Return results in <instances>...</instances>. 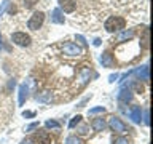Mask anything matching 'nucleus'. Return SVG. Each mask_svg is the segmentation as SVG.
Returning a JSON list of instances; mask_svg holds the SVG:
<instances>
[{
	"mask_svg": "<svg viewBox=\"0 0 153 144\" xmlns=\"http://www.w3.org/2000/svg\"><path fill=\"white\" fill-rule=\"evenodd\" d=\"M126 24V19L121 18V16H110L107 21H105L104 27L107 32H117V31H121Z\"/></svg>",
	"mask_w": 153,
	"mask_h": 144,
	"instance_id": "nucleus-1",
	"label": "nucleus"
},
{
	"mask_svg": "<svg viewBox=\"0 0 153 144\" xmlns=\"http://www.w3.org/2000/svg\"><path fill=\"white\" fill-rule=\"evenodd\" d=\"M11 42L14 43V45H18V46L26 48V46H30L32 38H30V35H29V34L18 31V32H13V34H11Z\"/></svg>",
	"mask_w": 153,
	"mask_h": 144,
	"instance_id": "nucleus-2",
	"label": "nucleus"
},
{
	"mask_svg": "<svg viewBox=\"0 0 153 144\" xmlns=\"http://www.w3.org/2000/svg\"><path fill=\"white\" fill-rule=\"evenodd\" d=\"M43 22H45V13L43 11H35L30 16V19L27 21V27L30 29V31H38V29L43 26Z\"/></svg>",
	"mask_w": 153,
	"mask_h": 144,
	"instance_id": "nucleus-3",
	"label": "nucleus"
},
{
	"mask_svg": "<svg viewBox=\"0 0 153 144\" xmlns=\"http://www.w3.org/2000/svg\"><path fill=\"white\" fill-rule=\"evenodd\" d=\"M62 53H64L65 56H80L81 53H83V48L80 45H76L74 42H67L62 45Z\"/></svg>",
	"mask_w": 153,
	"mask_h": 144,
	"instance_id": "nucleus-4",
	"label": "nucleus"
},
{
	"mask_svg": "<svg viewBox=\"0 0 153 144\" xmlns=\"http://www.w3.org/2000/svg\"><path fill=\"white\" fill-rule=\"evenodd\" d=\"M108 127H110V130L112 131H115V133H126L128 131V125L123 122L120 117H110V122H108Z\"/></svg>",
	"mask_w": 153,
	"mask_h": 144,
	"instance_id": "nucleus-5",
	"label": "nucleus"
},
{
	"mask_svg": "<svg viewBox=\"0 0 153 144\" xmlns=\"http://www.w3.org/2000/svg\"><path fill=\"white\" fill-rule=\"evenodd\" d=\"M128 115L134 123H140L142 122V107L140 106H131V109L128 110Z\"/></svg>",
	"mask_w": 153,
	"mask_h": 144,
	"instance_id": "nucleus-6",
	"label": "nucleus"
},
{
	"mask_svg": "<svg viewBox=\"0 0 153 144\" xmlns=\"http://www.w3.org/2000/svg\"><path fill=\"white\" fill-rule=\"evenodd\" d=\"M118 101H120V104H128L129 101L132 99V90L131 88H123L121 91L118 93Z\"/></svg>",
	"mask_w": 153,
	"mask_h": 144,
	"instance_id": "nucleus-7",
	"label": "nucleus"
},
{
	"mask_svg": "<svg viewBox=\"0 0 153 144\" xmlns=\"http://www.w3.org/2000/svg\"><path fill=\"white\" fill-rule=\"evenodd\" d=\"M61 8H64L65 13H74L76 8V0H57Z\"/></svg>",
	"mask_w": 153,
	"mask_h": 144,
	"instance_id": "nucleus-8",
	"label": "nucleus"
},
{
	"mask_svg": "<svg viewBox=\"0 0 153 144\" xmlns=\"http://www.w3.org/2000/svg\"><path fill=\"white\" fill-rule=\"evenodd\" d=\"M89 80H91V67H81V69H80V75H78L80 85H86Z\"/></svg>",
	"mask_w": 153,
	"mask_h": 144,
	"instance_id": "nucleus-9",
	"label": "nucleus"
},
{
	"mask_svg": "<svg viewBox=\"0 0 153 144\" xmlns=\"http://www.w3.org/2000/svg\"><path fill=\"white\" fill-rule=\"evenodd\" d=\"M134 35H136V32H134L132 29H126V31L120 32L118 35L115 37V40H117V42H128V40H131Z\"/></svg>",
	"mask_w": 153,
	"mask_h": 144,
	"instance_id": "nucleus-10",
	"label": "nucleus"
},
{
	"mask_svg": "<svg viewBox=\"0 0 153 144\" xmlns=\"http://www.w3.org/2000/svg\"><path fill=\"white\" fill-rule=\"evenodd\" d=\"M64 21H65V18H64L62 10L61 8H54V10H53V13H51V22H54V24H64Z\"/></svg>",
	"mask_w": 153,
	"mask_h": 144,
	"instance_id": "nucleus-11",
	"label": "nucleus"
},
{
	"mask_svg": "<svg viewBox=\"0 0 153 144\" xmlns=\"http://www.w3.org/2000/svg\"><path fill=\"white\" fill-rule=\"evenodd\" d=\"M100 64L104 67H112L115 64V59H113V55H110L108 51H105L100 55Z\"/></svg>",
	"mask_w": 153,
	"mask_h": 144,
	"instance_id": "nucleus-12",
	"label": "nucleus"
},
{
	"mask_svg": "<svg viewBox=\"0 0 153 144\" xmlns=\"http://www.w3.org/2000/svg\"><path fill=\"white\" fill-rule=\"evenodd\" d=\"M27 96H29V85L27 83L19 85V106H22L26 103Z\"/></svg>",
	"mask_w": 153,
	"mask_h": 144,
	"instance_id": "nucleus-13",
	"label": "nucleus"
},
{
	"mask_svg": "<svg viewBox=\"0 0 153 144\" xmlns=\"http://www.w3.org/2000/svg\"><path fill=\"white\" fill-rule=\"evenodd\" d=\"M91 127H93L94 131H104V128H105V120H104L102 117L94 118L93 122H91Z\"/></svg>",
	"mask_w": 153,
	"mask_h": 144,
	"instance_id": "nucleus-14",
	"label": "nucleus"
},
{
	"mask_svg": "<svg viewBox=\"0 0 153 144\" xmlns=\"http://www.w3.org/2000/svg\"><path fill=\"white\" fill-rule=\"evenodd\" d=\"M136 75L139 80H143V82H148V66H142L136 70Z\"/></svg>",
	"mask_w": 153,
	"mask_h": 144,
	"instance_id": "nucleus-15",
	"label": "nucleus"
},
{
	"mask_svg": "<svg viewBox=\"0 0 153 144\" xmlns=\"http://www.w3.org/2000/svg\"><path fill=\"white\" fill-rule=\"evenodd\" d=\"M35 99L38 101V103H51L53 94L50 93V91H45L43 94H37V96H35Z\"/></svg>",
	"mask_w": 153,
	"mask_h": 144,
	"instance_id": "nucleus-16",
	"label": "nucleus"
},
{
	"mask_svg": "<svg viewBox=\"0 0 153 144\" xmlns=\"http://www.w3.org/2000/svg\"><path fill=\"white\" fill-rule=\"evenodd\" d=\"M64 144H83V139H81L80 136H69L65 139Z\"/></svg>",
	"mask_w": 153,
	"mask_h": 144,
	"instance_id": "nucleus-17",
	"label": "nucleus"
},
{
	"mask_svg": "<svg viewBox=\"0 0 153 144\" xmlns=\"http://www.w3.org/2000/svg\"><path fill=\"white\" fill-rule=\"evenodd\" d=\"M45 127L48 128V130H59L61 128V125H59V122H56V120H48V122L45 123Z\"/></svg>",
	"mask_w": 153,
	"mask_h": 144,
	"instance_id": "nucleus-18",
	"label": "nucleus"
},
{
	"mask_svg": "<svg viewBox=\"0 0 153 144\" xmlns=\"http://www.w3.org/2000/svg\"><path fill=\"white\" fill-rule=\"evenodd\" d=\"M80 122H81V115H75V117L70 120V123H69V128H75L76 125L80 123Z\"/></svg>",
	"mask_w": 153,
	"mask_h": 144,
	"instance_id": "nucleus-19",
	"label": "nucleus"
},
{
	"mask_svg": "<svg viewBox=\"0 0 153 144\" xmlns=\"http://www.w3.org/2000/svg\"><path fill=\"white\" fill-rule=\"evenodd\" d=\"M10 3H11L10 0H3V2H2V5H0V18H2L3 13L7 11V8L10 7Z\"/></svg>",
	"mask_w": 153,
	"mask_h": 144,
	"instance_id": "nucleus-20",
	"label": "nucleus"
},
{
	"mask_svg": "<svg viewBox=\"0 0 153 144\" xmlns=\"http://www.w3.org/2000/svg\"><path fill=\"white\" fill-rule=\"evenodd\" d=\"M102 112H105V109L102 107V106H99V107H93V109H89V110H88V114H89V115H94V114H102Z\"/></svg>",
	"mask_w": 153,
	"mask_h": 144,
	"instance_id": "nucleus-21",
	"label": "nucleus"
},
{
	"mask_svg": "<svg viewBox=\"0 0 153 144\" xmlns=\"http://www.w3.org/2000/svg\"><path fill=\"white\" fill-rule=\"evenodd\" d=\"M37 2H38V0H22V7L26 10H29V8H32Z\"/></svg>",
	"mask_w": 153,
	"mask_h": 144,
	"instance_id": "nucleus-22",
	"label": "nucleus"
},
{
	"mask_svg": "<svg viewBox=\"0 0 153 144\" xmlns=\"http://www.w3.org/2000/svg\"><path fill=\"white\" fill-rule=\"evenodd\" d=\"M38 127H40V123H38V122H33V123H30V125H27V127H26V131L29 133V131H32V130H37Z\"/></svg>",
	"mask_w": 153,
	"mask_h": 144,
	"instance_id": "nucleus-23",
	"label": "nucleus"
},
{
	"mask_svg": "<svg viewBox=\"0 0 153 144\" xmlns=\"http://www.w3.org/2000/svg\"><path fill=\"white\" fill-rule=\"evenodd\" d=\"M113 144H129V141H128V138H124V136H120L117 141H115Z\"/></svg>",
	"mask_w": 153,
	"mask_h": 144,
	"instance_id": "nucleus-24",
	"label": "nucleus"
},
{
	"mask_svg": "<svg viewBox=\"0 0 153 144\" xmlns=\"http://www.w3.org/2000/svg\"><path fill=\"white\" fill-rule=\"evenodd\" d=\"M22 117H26V118L35 117V112H33V110H24V112H22Z\"/></svg>",
	"mask_w": 153,
	"mask_h": 144,
	"instance_id": "nucleus-25",
	"label": "nucleus"
},
{
	"mask_svg": "<svg viewBox=\"0 0 153 144\" xmlns=\"http://www.w3.org/2000/svg\"><path fill=\"white\" fill-rule=\"evenodd\" d=\"M148 118H150V110H145V118H143V123H145V125H150V120H148Z\"/></svg>",
	"mask_w": 153,
	"mask_h": 144,
	"instance_id": "nucleus-26",
	"label": "nucleus"
},
{
	"mask_svg": "<svg viewBox=\"0 0 153 144\" xmlns=\"http://www.w3.org/2000/svg\"><path fill=\"white\" fill-rule=\"evenodd\" d=\"M21 144H35V139H33V138H26Z\"/></svg>",
	"mask_w": 153,
	"mask_h": 144,
	"instance_id": "nucleus-27",
	"label": "nucleus"
},
{
	"mask_svg": "<svg viewBox=\"0 0 153 144\" xmlns=\"http://www.w3.org/2000/svg\"><path fill=\"white\" fill-rule=\"evenodd\" d=\"M117 79H118V74H113V75H110V77H108V82H112V83H113V82L117 80Z\"/></svg>",
	"mask_w": 153,
	"mask_h": 144,
	"instance_id": "nucleus-28",
	"label": "nucleus"
},
{
	"mask_svg": "<svg viewBox=\"0 0 153 144\" xmlns=\"http://www.w3.org/2000/svg\"><path fill=\"white\" fill-rule=\"evenodd\" d=\"M86 130H88V127H81V128H80V133H81V134H86V133H88Z\"/></svg>",
	"mask_w": 153,
	"mask_h": 144,
	"instance_id": "nucleus-29",
	"label": "nucleus"
},
{
	"mask_svg": "<svg viewBox=\"0 0 153 144\" xmlns=\"http://www.w3.org/2000/svg\"><path fill=\"white\" fill-rule=\"evenodd\" d=\"M94 45H96V46L100 45V38H96V40H94Z\"/></svg>",
	"mask_w": 153,
	"mask_h": 144,
	"instance_id": "nucleus-30",
	"label": "nucleus"
},
{
	"mask_svg": "<svg viewBox=\"0 0 153 144\" xmlns=\"http://www.w3.org/2000/svg\"><path fill=\"white\" fill-rule=\"evenodd\" d=\"M2 46H3V42H2V34H0V50H2Z\"/></svg>",
	"mask_w": 153,
	"mask_h": 144,
	"instance_id": "nucleus-31",
	"label": "nucleus"
}]
</instances>
